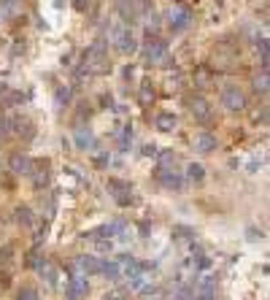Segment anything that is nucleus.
I'll list each match as a JSON object with an SVG mask.
<instances>
[{"mask_svg": "<svg viewBox=\"0 0 270 300\" xmlns=\"http://www.w3.org/2000/svg\"><path fill=\"white\" fill-rule=\"evenodd\" d=\"M143 154H146V157H154V154H157V146H154V144H146V146H143Z\"/></svg>", "mask_w": 270, "mask_h": 300, "instance_id": "25", "label": "nucleus"}, {"mask_svg": "<svg viewBox=\"0 0 270 300\" xmlns=\"http://www.w3.org/2000/svg\"><path fill=\"white\" fill-rule=\"evenodd\" d=\"M265 89H267V76L257 79V92H265Z\"/></svg>", "mask_w": 270, "mask_h": 300, "instance_id": "26", "label": "nucleus"}, {"mask_svg": "<svg viewBox=\"0 0 270 300\" xmlns=\"http://www.w3.org/2000/svg\"><path fill=\"white\" fill-rule=\"evenodd\" d=\"M79 265H81V270L86 276H98L100 273V268H103V262H98L95 257H81L79 260Z\"/></svg>", "mask_w": 270, "mask_h": 300, "instance_id": "14", "label": "nucleus"}, {"mask_svg": "<svg viewBox=\"0 0 270 300\" xmlns=\"http://www.w3.org/2000/svg\"><path fill=\"white\" fill-rule=\"evenodd\" d=\"M108 190H111V195H114V198H117L122 205L130 203V198H127L130 184H127V181H122V179H108Z\"/></svg>", "mask_w": 270, "mask_h": 300, "instance_id": "7", "label": "nucleus"}, {"mask_svg": "<svg viewBox=\"0 0 270 300\" xmlns=\"http://www.w3.org/2000/svg\"><path fill=\"white\" fill-rule=\"evenodd\" d=\"M8 133V119H0V138H6Z\"/></svg>", "mask_w": 270, "mask_h": 300, "instance_id": "28", "label": "nucleus"}, {"mask_svg": "<svg viewBox=\"0 0 270 300\" xmlns=\"http://www.w3.org/2000/svg\"><path fill=\"white\" fill-rule=\"evenodd\" d=\"M16 300H38V289L30 287V284L19 287V289H16Z\"/></svg>", "mask_w": 270, "mask_h": 300, "instance_id": "17", "label": "nucleus"}, {"mask_svg": "<svg viewBox=\"0 0 270 300\" xmlns=\"http://www.w3.org/2000/svg\"><path fill=\"white\" fill-rule=\"evenodd\" d=\"M138 100H141V106H149V103L154 100V87L149 81H143L141 84V92H138Z\"/></svg>", "mask_w": 270, "mask_h": 300, "instance_id": "16", "label": "nucleus"}, {"mask_svg": "<svg viewBox=\"0 0 270 300\" xmlns=\"http://www.w3.org/2000/svg\"><path fill=\"white\" fill-rule=\"evenodd\" d=\"M0 168H3V163H0Z\"/></svg>", "mask_w": 270, "mask_h": 300, "instance_id": "31", "label": "nucleus"}, {"mask_svg": "<svg viewBox=\"0 0 270 300\" xmlns=\"http://www.w3.org/2000/svg\"><path fill=\"white\" fill-rule=\"evenodd\" d=\"M84 62L89 65V68H92L95 73H105V71H111V62L105 60V43H103V41H95V43L89 46V49H86Z\"/></svg>", "mask_w": 270, "mask_h": 300, "instance_id": "1", "label": "nucleus"}, {"mask_svg": "<svg viewBox=\"0 0 270 300\" xmlns=\"http://www.w3.org/2000/svg\"><path fill=\"white\" fill-rule=\"evenodd\" d=\"M176 233H178V238H189V236H192L189 227H176Z\"/></svg>", "mask_w": 270, "mask_h": 300, "instance_id": "27", "label": "nucleus"}, {"mask_svg": "<svg viewBox=\"0 0 270 300\" xmlns=\"http://www.w3.org/2000/svg\"><path fill=\"white\" fill-rule=\"evenodd\" d=\"M8 168H11L14 173H33V163H30V157H25V154H11Z\"/></svg>", "mask_w": 270, "mask_h": 300, "instance_id": "10", "label": "nucleus"}, {"mask_svg": "<svg viewBox=\"0 0 270 300\" xmlns=\"http://www.w3.org/2000/svg\"><path fill=\"white\" fill-rule=\"evenodd\" d=\"M176 125H178V122H176V117H173V114H168V111H162V114H157V117H154V127H157V130H162V133H170V130H176Z\"/></svg>", "mask_w": 270, "mask_h": 300, "instance_id": "13", "label": "nucleus"}, {"mask_svg": "<svg viewBox=\"0 0 270 300\" xmlns=\"http://www.w3.org/2000/svg\"><path fill=\"white\" fill-rule=\"evenodd\" d=\"M187 176H189V181H202L206 179V171H202V165H197V163H192L189 168H187Z\"/></svg>", "mask_w": 270, "mask_h": 300, "instance_id": "18", "label": "nucleus"}, {"mask_svg": "<svg viewBox=\"0 0 270 300\" xmlns=\"http://www.w3.org/2000/svg\"><path fill=\"white\" fill-rule=\"evenodd\" d=\"M8 3H14V0H8Z\"/></svg>", "mask_w": 270, "mask_h": 300, "instance_id": "30", "label": "nucleus"}, {"mask_svg": "<svg viewBox=\"0 0 270 300\" xmlns=\"http://www.w3.org/2000/svg\"><path fill=\"white\" fill-rule=\"evenodd\" d=\"M192 106V114H195L197 122H208L211 119V106H208V100H202V98H195L189 103Z\"/></svg>", "mask_w": 270, "mask_h": 300, "instance_id": "12", "label": "nucleus"}, {"mask_svg": "<svg viewBox=\"0 0 270 300\" xmlns=\"http://www.w3.org/2000/svg\"><path fill=\"white\" fill-rule=\"evenodd\" d=\"M195 149L202 154H211L216 149V135H211V133H197L195 135Z\"/></svg>", "mask_w": 270, "mask_h": 300, "instance_id": "8", "label": "nucleus"}, {"mask_svg": "<svg viewBox=\"0 0 270 300\" xmlns=\"http://www.w3.org/2000/svg\"><path fill=\"white\" fill-rule=\"evenodd\" d=\"M76 141H79V146H89V144H92V135L86 133V130H79V135H76Z\"/></svg>", "mask_w": 270, "mask_h": 300, "instance_id": "20", "label": "nucleus"}, {"mask_svg": "<svg viewBox=\"0 0 270 300\" xmlns=\"http://www.w3.org/2000/svg\"><path fill=\"white\" fill-rule=\"evenodd\" d=\"M160 184L165 187V190H173V192L184 190V179H181V173L178 171H168V168L160 171Z\"/></svg>", "mask_w": 270, "mask_h": 300, "instance_id": "4", "label": "nucleus"}, {"mask_svg": "<svg viewBox=\"0 0 270 300\" xmlns=\"http://www.w3.org/2000/svg\"><path fill=\"white\" fill-rule=\"evenodd\" d=\"M89 292V284H86V279H71L68 281V297L71 300H79Z\"/></svg>", "mask_w": 270, "mask_h": 300, "instance_id": "9", "label": "nucleus"}, {"mask_svg": "<svg viewBox=\"0 0 270 300\" xmlns=\"http://www.w3.org/2000/svg\"><path fill=\"white\" fill-rule=\"evenodd\" d=\"M143 57H146V62H165L168 60V46L165 41L154 38L146 43V49H143Z\"/></svg>", "mask_w": 270, "mask_h": 300, "instance_id": "2", "label": "nucleus"}, {"mask_svg": "<svg viewBox=\"0 0 270 300\" xmlns=\"http://www.w3.org/2000/svg\"><path fill=\"white\" fill-rule=\"evenodd\" d=\"M76 11H86V6H89V0H73Z\"/></svg>", "mask_w": 270, "mask_h": 300, "instance_id": "24", "label": "nucleus"}, {"mask_svg": "<svg viewBox=\"0 0 270 300\" xmlns=\"http://www.w3.org/2000/svg\"><path fill=\"white\" fill-rule=\"evenodd\" d=\"M192 300H214V292H211V289L206 287L200 295H192Z\"/></svg>", "mask_w": 270, "mask_h": 300, "instance_id": "23", "label": "nucleus"}, {"mask_svg": "<svg viewBox=\"0 0 270 300\" xmlns=\"http://www.w3.org/2000/svg\"><path fill=\"white\" fill-rule=\"evenodd\" d=\"M119 14L124 22H135L141 16V8L135 6V0H119Z\"/></svg>", "mask_w": 270, "mask_h": 300, "instance_id": "11", "label": "nucleus"}, {"mask_svg": "<svg viewBox=\"0 0 270 300\" xmlns=\"http://www.w3.org/2000/svg\"><path fill=\"white\" fill-rule=\"evenodd\" d=\"M100 273L105 279H111V281H117L119 273H122V268H119V262H103V268H100Z\"/></svg>", "mask_w": 270, "mask_h": 300, "instance_id": "15", "label": "nucleus"}, {"mask_svg": "<svg viewBox=\"0 0 270 300\" xmlns=\"http://www.w3.org/2000/svg\"><path fill=\"white\" fill-rule=\"evenodd\" d=\"M103 300H122V295H119V292H114V295H105Z\"/></svg>", "mask_w": 270, "mask_h": 300, "instance_id": "29", "label": "nucleus"}, {"mask_svg": "<svg viewBox=\"0 0 270 300\" xmlns=\"http://www.w3.org/2000/svg\"><path fill=\"white\" fill-rule=\"evenodd\" d=\"M114 38H117V49H119L122 54H132L135 49H138V43H135V35H132L130 30H119Z\"/></svg>", "mask_w": 270, "mask_h": 300, "instance_id": "6", "label": "nucleus"}, {"mask_svg": "<svg viewBox=\"0 0 270 300\" xmlns=\"http://www.w3.org/2000/svg\"><path fill=\"white\" fill-rule=\"evenodd\" d=\"M68 100H71V89H68V87H60V89H57V106H65Z\"/></svg>", "mask_w": 270, "mask_h": 300, "instance_id": "19", "label": "nucleus"}, {"mask_svg": "<svg viewBox=\"0 0 270 300\" xmlns=\"http://www.w3.org/2000/svg\"><path fill=\"white\" fill-rule=\"evenodd\" d=\"M16 214H19V217H16V219H19V222H22V224H30V209H19Z\"/></svg>", "mask_w": 270, "mask_h": 300, "instance_id": "21", "label": "nucleus"}, {"mask_svg": "<svg viewBox=\"0 0 270 300\" xmlns=\"http://www.w3.org/2000/svg\"><path fill=\"white\" fill-rule=\"evenodd\" d=\"M189 25H192V14L187 8H176V11L170 14V30L173 33H184Z\"/></svg>", "mask_w": 270, "mask_h": 300, "instance_id": "5", "label": "nucleus"}, {"mask_svg": "<svg viewBox=\"0 0 270 300\" xmlns=\"http://www.w3.org/2000/svg\"><path fill=\"white\" fill-rule=\"evenodd\" d=\"M206 84H208V71L200 68V71H197V87H206Z\"/></svg>", "mask_w": 270, "mask_h": 300, "instance_id": "22", "label": "nucleus"}, {"mask_svg": "<svg viewBox=\"0 0 270 300\" xmlns=\"http://www.w3.org/2000/svg\"><path fill=\"white\" fill-rule=\"evenodd\" d=\"M221 106H227L230 111H240L246 106V95L238 87H227L224 92H221Z\"/></svg>", "mask_w": 270, "mask_h": 300, "instance_id": "3", "label": "nucleus"}]
</instances>
